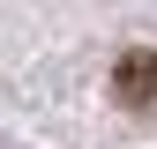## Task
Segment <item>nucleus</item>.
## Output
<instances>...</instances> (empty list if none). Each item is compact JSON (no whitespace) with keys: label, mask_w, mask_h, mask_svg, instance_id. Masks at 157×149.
I'll list each match as a JSON object with an SVG mask.
<instances>
[{"label":"nucleus","mask_w":157,"mask_h":149,"mask_svg":"<svg viewBox=\"0 0 157 149\" xmlns=\"http://www.w3.org/2000/svg\"><path fill=\"white\" fill-rule=\"evenodd\" d=\"M112 97H120V112H135V119H157V52L150 45H127L120 60H112Z\"/></svg>","instance_id":"nucleus-1"}]
</instances>
